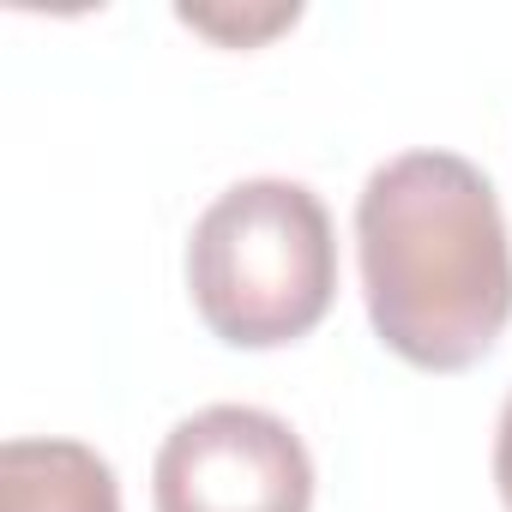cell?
Listing matches in <instances>:
<instances>
[{"instance_id": "cell-1", "label": "cell", "mask_w": 512, "mask_h": 512, "mask_svg": "<svg viewBox=\"0 0 512 512\" xmlns=\"http://www.w3.org/2000/svg\"><path fill=\"white\" fill-rule=\"evenodd\" d=\"M356 260L380 344L422 374L476 368L512 320V235L458 151H404L368 175Z\"/></svg>"}, {"instance_id": "cell-2", "label": "cell", "mask_w": 512, "mask_h": 512, "mask_svg": "<svg viewBox=\"0 0 512 512\" xmlns=\"http://www.w3.org/2000/svg\"><path fill=\"white\" fill-rule=\"evenodd\" d=\"M187 290L205 332L235 350L308 338L338 296V235L320 193L284 175L217 193L187 241Z\"/></svg>"}, {"instance_id": "cell-3", "label": "cell", "mask_w": 512, "mask_h": 512, "mask_svg": "<svg viewBox=\"0 0 512 512\" xmlns=\"http://www.w3.org/2000/svg\"><path fill=\"white\" fill-rule=\"evenodd\" d=\"M157 512H308L314 458L302 434L253 404H211L169 428L151 470Z\"/></svg>"}, {"instance_id": "cell-4", "label": "cell", "mask_w": 512, "mask_h": 512, "mask_svg": "<svg viewBox=\"0 0 512 512\" xmlns=\"http://www.w3.org/2000/svg\"><path fill=\"white\" fill-rule=\"evenodd\" d=\"M0 512H121V488L115 470L79 440H7Z\"/></svg>"}, {"instance_id": "cell-5", "label": "cell", "mask_w": 512, "mask_h": 512, "mask_svg": "<svg viewBox=\"0 0 512 512\" xmlns=\"http://www.w3.org/2000/svg\"><path fill=\"white\" fill-rule=\"evenodd\" d=\"M494 488H500V500L512 512V398H506L500 428H494Z\"/></svg>"}]
</instances>
